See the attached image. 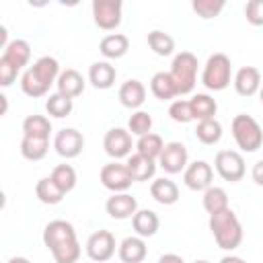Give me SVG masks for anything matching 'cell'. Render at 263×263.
<instances>
[{"label": "cell", "instance_id": "cell-1", "mask_svg": "<svg viewBox=\"0 0 263 263\" xmlns=\"http://www.w3.org/2000/svg\"><path fill=\"white\" fill-rule=\"evenodd\" d=\"M208 226H210V232L214 234V240H216V245L220 249L234 251V249L240 247V242H242V226H240L236 214L230 208H226V210H222L218 214H212Z\"/></svg>", "mask_w": 263, "mask_h": 263}, {"label": "cell", "instance_id": "cell-2", "mask_svg": "<svg viewBox=\"0 0 263 263\" xmlns=\"http://www.w3.org/2000/svg\"><path fill=\"white\" fill-rule=\"evenodd\" d=\"M197 58L191 53V51H181L173 58V64H171V78L175 82V88H177V97H183V95H189L193 88H195V82H197Z\"/></svg>", "mask_w": 263, "mask_h": 263}, {"label": "cell", "instance_id": "cell-3", "mask_svg": "<svg viewBox=\"0 0 263 263\" xmlns=\"http://www.w3.org/2000/svg\"><path fill=\"white\" fill-rule=\"evenodd\" d=\"M232 138L236 142V146L242 152H257L263 144V127L257 123L255 117L240 113L232 119Z\"/></svg>", "mask_w": 263, "mask_h": 263}, {"label": "cell", "instance_id": "cell-4", "mask_svg": "<svg viewBox=\"0 0 263 263\" xmlns=\"http://www.w3.org/2000/svg\"><path fill=\"white\" fill-rule=\"evenodd\" d=\"M230 76H232V64L230 58L226 53H212L203 66L201 72V84L208 90H224L230 84Z\"/></svg>", "mask_w": 263, "mask_h": 263}, {"label": "cell", "instance_id": "cell-5", "mask_svg": "<svg viewBox=\"0 0 263 263\" xmlns=\"http://www.w3.org/2000/svg\"><path fill=\"white\" fill-rule=\"evenodd\" d=\"M121 0H95L92 2V18L95 25L103 31H113L121 25Z\"/></svg>", "mask_w": 263, "mask_h": 263}, {"label": "cell", "instance_id": "cell-6", "mask_svg": "<svg viewBox=\"0 0 263 263\" xmlns=\"http://www.w3.org/2000/svg\"><path fill=\"white\" fill-rule=\"evenodd\" d=\"M214 166H216V173L228 181V183H236L245 177V158L234 152V150H220L214 158Z\"/></svg>", "mask_w": 263, "mask_h": 263}, {"label": "cell", "instance_id": "cell-7", "mask_svg": "<svg viewBox=\"0 0 263 263\" xmlns=\"http://www.w3.org/2000/svg\"><path fill=\"white\" fill-rule=\"evenodd\" d=\"M99 179H101V185L105 189L113 191V193H125L132 187V183H134L127 166L121 164V162H117V160L105 164L101 168V173H99Z\"/></svg>", "mask_w": 263, "mask_h": 263}, {"label": "cell", "instance_id": "cell-8", "mask_svg": "<svg viewBox=\"0 0 263 263\" xmlns=\"http://www.w3.org/2000/svg\"><path fill=\"white\" fill-rule=\"evenodd\" d=\"M115 236L109 230H97L86 240V255L95 263H105L115 255Z\"/></svg>", "mask_w": 263, "mask_h": 263}, {"label": "cell", "instance_id": "cell-9", "mask_svg": "<svg viewBox=\"0 0 263 263\" xmlns=\"http://www.w3.org/2000/svg\"><path fill=\"white\" fill-rule=\"evenodd\" d=\"M187 158H189V154H187L185 144L166 142L162 152H160V156H158V166L168 175H177V173L187 168Z\"/></svg>", "mask_w": 263, "mask_h": 263}, {"label": "cell", "instance_id": "cell-10", "mask_svg": "<svg viewBox=\"0 0 263 263\" xmlns=\"http://www.w3.org/2000/svg\"><path fill=\"white\" fill-rule=\"evenodd\" d=\"M103 148L115 160L127 158V156H132V148H134L132 134L123 127H111L103 138Z\"/></svg>", "mask_w": 263, "mask_h": 263}, {"label": "cell", "instance_id": "cell-11", "mask_svg": "<svg viewBox=\"0 0 263 263\" xmlns=\"http://www.w3.org/2000/svg\"><path fill=\"white\" fill-rule=\"evenodd\" d=\"M53 148L62 158H76L84 148V138L74 127H64L53 138Z\"/></svg>", "mask_w": 263, "mask_h": 263}, {"label": "cell", "instance_id": "cell-12", "mask_svg": "<svg viewBox=\"0 0 263 263\" xmlns=\"http://www.w3.org/2000/svg\"><path fill=\"white\" fill-rule=\"evenodd\" d=\"M212 179H214V171L205 160H195L191 164H187L185 173H183V181L191 191H205L212 187Z\"/></svg>", "mask_w": 263, "mask_h": 263}, {"label": "cell", "instance_id": "cell-13", "mask_svg": "<svg viewBox=\"0 0 263 263\" xmlns=\"http://www.w3.org/2000/svg\"><path fill=\"white\" fill-rule=\"evenodd\" d=\"M72 240H78L76 238V230L70 222L66 220H51L45 230H43V245L53 251L58 249L60 245H66V242H72Z\"/></svg>", "mask_w": 263, "mask_h": 263}, {"label": "cell", "instance_id": "cell-14", "mask_svg": "<svg viewBox=\"0 0 263 263\" xmlns=\"http://www.w3.org/2000/svg\"><path fill=\"white\" fill-rule=\"evenodd\" d=\"M105 210L113 220H127L134 218V214L138 212V201L129 193H113L107 199Z\"/></svg>", "mask_w": 263, "mask_h": 263}, {"label": "cell", "instance_id": "cell-15", "mask_svg": "<svg viewBox=\"0 0 263 263\" xmlns=\"http://www.w3.org/2000/svg\"><path fill=\"white\" fill-rule=\"evenodd\" d=\"M234 90L240 97H253L261 90V72L255 66H242L234 76Z\"/></svg>", "mask_w": 263, "mask_h": 263}, {"label": "cell", "instance_id": "cell-16", "mask_svg": "<svg viewBox=\"0 0 263 263\" xmlns=\"http://www.w3.org/2000/svg\"><path fill=\"white\" fill-rule=\"evenodd\" d=\"M55 86H58L60 95H64L68 99H76V97H80L84 92V78H82V74L78 70L66 68V70L60 72Z\"/></svg>", "mask_w": 263, "mask_h": 263}, {"label": "cell", "instance_id": "cell-17", "mask_svg": "<svg viewBox=\"0 0 263 263\" xmlns=\"http://www.w3.org/2000/svg\"><path fill=\"white\" fill-rule=\"evenodd\" d=\"M117 97H119V103H121L123 107H127V109H138V107H142L144 101H146V86H144L140 80L129 78V80H125V82L119 86Z\"/></svg>", "mask_w": 263, "mask_h": 263}, {"label": "cell", "instance_id": "cell-18", "mask_svg": "<svg viewBox=\"0 0 263 263\" xmlns=\"http://www.w3.org/2000/svg\"><path fill=\"white\" fill-rule=\"evenodd\" d=\"M117 255L123 263H142L148 255V247L142 236H127L119 242Z\"/></svg>", "mask_w": 263, "mask_h": 263}, {"label": "cell", "instance_id": "cell-19", "mask_svg": "<svg viewBox=\"0 0 263 263\" xmlns=\"http://www.w3.org/2000/svg\"><path fill=\"white\" fill-rule=\"evenodd\" d=\"M29 70L35 74V78H37L45 88H49L51 84H55V82H58V76H60V72H62L58 60L51 58V55H41Z\"/></svg>", "mask_w": 263, "mask_h": 263}, {"label": "cell", "instance_id": "cell-20", "mask_svg": "<svg viewBox=\"0 0 263 263\" xmlns=\"http://www.w3.org/2000/svg\"><path fill=\"white\" fill-rule=\"evenodd\" d=\"M115 78H117V70L109 62H92L88 68V82L99 90L111 88L115 84Z\"/></svg>", "mask_w": 263, "mask_h": 263}, {"label": "cell", "instance_id": "cell-21", "mask_svg": "<svg viewBox=\"0 0 263 263\" xmlns=\"http://www.w3.org/2000/svg\"><path fill=\"white\" fill-rule=\"evenodd\" d=\"M129 49V39L123 33H111L105 35L99 43V51L107 58V60H119L127 53Z\"/></svg>", "mask_w": 263, "mask_h": 263}, {"label": "cell", "instance_id": "cell-22", "mask_svg": "<svg viewBox=\"0 0 263 263\" xmlns=\"http://www.w3.org/2000/svg\"><path fill=\"white\" fill-rule=\"evenodd\" d=\"M125 166H127V171H129L134 181H148L156 173V160H152V158H148L144 154H138V152L127 156Z\"/></svg>", "mask_w": 263, "mask_h": 263}, {"label": "cell", "instance_id": "cell-23", "mask_svg": "<svg viewBox=\"0 0 263 263\" xmlns=\"http://www.w3.org/2000/svg\"><path fill=\"white\" fill-rule=\"evenodd\" d=\"M150 195L160 205H173V203L179 201V187L175 185V181H171L166 177H160V179H154L152 181Z\"/></svg>", "mask_w": 263, "mask_h": 263}, {"label": "cell", "instance_id": "cell-24", "mask_svg": "<svg viewBox=\"0 0 263 263\" xmlns=\"http://www.w3.org/2000/svg\"><path fill=\"white\" fill-rule=\"evenodd\" d=\"M2 60L8 62L10 66H14L16 70H21L31 60V45L25 39H12L6 45V49L2 51Z\"/></svg>", "mask_w": 263, "mask_h": 263}, {"label": "cell", "instance_id": "cell-25", "mask_svg": "<svg viewBox=\"0 0 263 263\" xmlns=\"http://www.w3.org/2000/svg\"><path fill=\"white\" fill-rule=\"evenodd\" d=\"M132 226H134L136 236L148 238V236H154L158 232L160 220H158L156 212H152V210H138L132 218Z\"/></svg>", "mask_w": 263, "mask_h": 263}, {"label": "cell", "instance_id": "cell-26", "mask_svg": "<svg viewBox=\"0 0 263 263\" xmlns=\"http://www.w3.org/2000/svg\"><path fill=\"white\" fill-rule=\"evenodd\" d=\"M191 103V111H193V119L195 121H205V119H214L216 111H218V103L214 97L205 95V92H197L189 99Z\"/></svg>", "mask_w": 263, "mask_h": 263}, {"label": "cell", "instance_id": "cell-27", "mask_svg": "<svg viewBox=\"0 0 263 263\" xmlns=\"http://www.w3.org/2000/svg\"><path fill=\"white\" fill-rule=\"evenodd\" d=\"M51 134V121L45 115H27L23 121V136L25 138H39L49 140Z\"/></svg>", "mask_w": 263, "mask_h": 263}, {"label": "cell", "instance_id": "cell-28", "mask_svg": "<svg viewBox=\"0 0 263 263\" xmlns=\"http://www.w3.org/2000/svg\"><path fill=\"white\" fill-rule=\"evenodd\" d=\"M150 90L158 101H171L177 97V88L168 72H156L150 78Z\"/></svg>", "mask_w": 263, "mask_h": 263}, {"label": "cell", "instance_id": "cell-29", "mask_svg": "<svg viewBox=\"0 0 263 263\" xmlns=\"http://www.w3.org/2000/svg\"><path fill=\"white\" fill-rule=\"evenodd\" d=\"M35 195H37V199H39L41 203H45V205H55V203H60V201L64 199L66 193L51 181V177H43V179H39L37 185H35Z\"/></svg>", "mask_w": 263, "mask_h": 263}, {"label": "cell", "instance_id": "cell-30", "mask_svg": "<svg viewBox=\"0 0 263 263\" xmlns=\"http://www.w3.org/2000/svg\"><path fill=\"white\" fill-rule=\"evenodd\" d=\"M49 150V140H39V138H25L21 140V154L25 160H31V162H37L41 158H45Z\"/></svg>", "mask_w": 263, "mask_h": 263}, {"label": "cell", "instance_id": "cell-31", "mask_svg": "<svg viewBox=\"0 0 263 263\" xmlns=\"http://www.w3.org/2000/svg\"><path fill=\"white\" fill-rule=\"evenodd\" d=\"M201 203H203V210L212 216V214H218L222 210L228 208V195L222 187H210L203 191V197H201Z\"/></svg>", "mask_w": 263, "mask_h": 263}, {"label": "cell", "instance_id": "cell-32", "mask_svg": "<svg viewBox=\"0 0 263 263\" xmlns=\"http://www.w3.org/2000/svg\"><path fill=\"white\" fill-rule=\"evenodd\" d=\"M195 136L201 144L205 146H212V144H218L220 138H222V125L220 121L214 117V119H205V121H197V127H195Z\"/></svg>", "mask_w": 263, "mask_h": 263}, {"label": "cell", "instance_id": "cell-33", "mask_svg": "<svg viewBox=\"0 0 263 263\" xmlns=\"http://www.w3.org/2000/svg\"><path fill=\"white\" fill-rule=\"evenodd\" d=\"M146 41H148V47L156 55H162L164 58V55H171L175 51V39L168 33H164V31H158V29L150 31L148 37H146Z\"/></svg>", "mask_w": 263, "mask_h": 263}, {"label": "cell", "instance_id": "cell-34", "mask_svg": "<svg viewBox=\"0 0 263 263\" xmlns=\"http://www.w3.org/2000/svg\"><path fill=\"white\" fill-rule=\"evenodd\" d=\"M162 148H164L162 138L158 134H152V132L146 134V136H142V138H138V142H136V152L138 154H144V156H148L152 160H158Z\"/></svg>", "mask_w": 263, "mask_h": 263}, {"label": "cell", "instance_id": "cell-35", "mask_svg": "<svg viewBox=\"0 0 263 263\" xmlns=\"http://www.w3.org/2000/svg\"><path fill=\"white\" fill-rule=\"evenodd\" d=\"M72 109H74L72 99H68V97L60 95V92L49 95V97H47V101H45V111H47L51 117H55V119L68 117V115L72 113Z\"/></svg>", "mask_w": 263, "mask_h": 263}, {"label": "cell", "instance_id": "cell-36", "mask_svg": "<svg viewBox=\"0 0 263 263\" xmlns=\"http://www.w3.org/2000/svg\"><path fill=\"white\" fill-rule=\"evenodd\" d=\"M51 181L64 191V193H70L74 187H76V171L70 166V164H58L53 171H51Z\"/></svg>", "mask_w": 263, "mask_h": 263}, {"label": "cell", "instance_id": "cell-37", "mask_svg": "<svg viewBox=\"0 0 263 263\" xmlns=\"http://www.w3.org/2000/svg\"><path fill=\"white\" fill-rule=\"evenodd\" d=\"M150 129H152V117H150V113L136 111V113L129 115V119H127V132L132 136L142 138V136L150 134Z\"/></svg>", "mask_w": 263, "mask_h": 263}, {"label": "cell", "instance_id": "cell-38", "mask_svg": "<svg viewBox=\"0 0 263 263\" xmlns=\"http://www.w3.org/2000/svg\"><path fill=\"white\" fill-rule=\"evenodd\" d=\"M224 6H226L224 0H193V2H191L193 12H195L197 16H201V18H205V21L218 16V14L224 10Z\"/></svg>", "mask_w": 263, "mask_h": 263}, {"label": "cell", "instance_id": "cell-39", "mask_svg": "<svg viewBox=\"0 0 263 263\" xmlns=\"http://www.w3.org/2000/svg\"><path fill=\"white\" fill-rule=\"evenodd\" d=\"M49 253H51L55 263H76L80 259V242L72 240V242H66V245H60L58 249H53Z\"/></svg>", "mask_w": 263, "mask_h": 263}, {"label": "cell", "instance_id": "cell-40", "mask_svg": "<svg viewBox=\"0 0 263 263\" xmlns=\"http://www.w3.org/2000/svg\"><path fill=\"white\" fill-rule=\"evenodd\" d=\"M21 90H23L27 97L37 99V97L47 95V90H49V88H45V86L35 78V74H33L31 70H25V74L21 76Z\"/></svg>", "mask_w": 263, "mask_h": 263}, {"label": "cell", "instance_id": "cell-41", "mask_svg": "<svg viewBox=\"0 0 263 263\" xmlns=\"http://www.w3.org/2000/svg\"><path fill=\"white\" fill-rule=\"evenodd\" d=\"M168 117L177 123H189L193 121V111H191V103L187 99H177L171 103L168 107Z\"/></svg>", "mask_w": 263, "mask_h": 263}, {"label": "cell", "instance_id": "cell-42", "mask_svg": "<svg viewBox=\"0 0 263 263\" xmlns=\"http://www.w3.org/2000/svg\"><path fill=\"white\" fill-rule=\"evenodd\" d=\"M245 16L253 27H263V0H249L245 4Z\"/></svg>", "mask_w": 263, "mask_h": 263}, {"label": "cell", "instance_id": "cell-43", "mask_svg": "<svg viewBox=\"0 0 263 263\" xmlns=\"http://www.w3.org/2000/svg\"><path fill=\"white\" fill-rule=\"evenodd\" d=\"M16 74H18V70L0 58V86H4V88L10 86L16 80Z\"/></svg>", "mask_w": 263, "mask_h": 263}, {"label": "cell", "instance_id": "cell-44", "mask_svg": "<svg viewBox=\"0 0 263 263\" xmlns=\"http://www.w3.org/2000/svg\"><path fill=\"white\" fill-rule=\"evenodd\" d=\"M251 177H253V181H255L259 187H263V160H257V162L253 164Z\"/></svg>", "mask_w": 263, "mask_h": 263}, {"label": "cell", "instance_id": "cell-45", "mask_svg": "<svg viewBox=\"0 0 263 263\" xmlns=\"http://www.w3.org/2000/svg\"><path fill=\"white\" fill-rule=\"evenodd\" d=\"M158 263H185V261H183V257H179L175 253H166V255H162L158 259Z\"/></svg>", "mask_w": 263, "mask_h": 263}, {"label": "cell", "instance_id": "cell-46", "mask_svg": "<svg viewBox=\"0 0 263 263\" xmlns=\"http://www.w3.org/2000/svg\"><path fill=\"white\" fill-rule=\"evenodd\" d=\"M220 263H247L242 257H236V255H226L220 259Z\"/></svg>", "mask_w": 263, "mask_h": 263}, {"label": "cell", "instance_id": "cell-47", "mask_svg": "<svg viewBox=\"0 0 263 263\" xmlns=\"http://www.w3.org/2000/svg\"><path fill=\"white\" fill-rule=\"evenodd\" d=\"M6 37H8V31H6V27H0V41H2V47H4V49H6V45H8Z\"/></svg>", "mask_w": 263, "mask_h": 263}, {"label": "cell", "instance_id": "cell-48", "mask_svg": "<svg viewBox=\"0 0 263 263\" xmlns=\"http://www.w3.org/2000/svg\"><path fill=\"white\" fill-rule=\"evenodd\" d=\"M6 263H31L27 257H10Z\"/></svg>", "mask_w": 263, "mask_h": 263}, {"label": "cell", "instance_id": "cell-49", "mask_svg": "<svg viewBox=\"0 0 263 263\" xmlns=\"http://www.w3.org/2000/svg\"><path fill=\"white\" fill-rule=\"evenodd\" d=\"M0 103H2V115H6V111H8V101H6V95H0Z\"/></svg>", "mask_w": 263, "mask_h": 263}, {"label": "cell", "instance_id": "cell-50", "mask_svg": "<svg viewBox=\"0 0 263 263\" xmlns=\"http://www.w3.org/2000/svg\"><path fill=\"white\" fill-rule=\"evenodd\" d=\"M259 99H261V103H263V86H261V90H259Z\"/></svg>", "mask_w": 263, "mask_h": 263}, {"label": "cell", "instance_id": "cell-51", "mask_svg": "<svg viewBox=\"0 0 263 263\" xmlns=\"http://www.w3.org/2000/svg\"><path fill=\"white\" fill-rule=\"evenodd\" d=\"M193 263H210V261H205V259H197V261H193Z\"/></svg>", "mask_w": 263, "mask_h": 263}]
</instances>
